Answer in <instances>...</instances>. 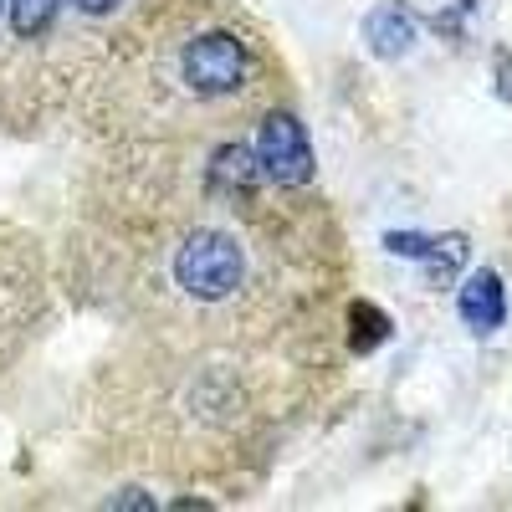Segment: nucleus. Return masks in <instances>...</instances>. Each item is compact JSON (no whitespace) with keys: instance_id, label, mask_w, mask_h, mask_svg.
<instances>
[{"instance_id":"nucleus-1","label":"nucleus","mask_w":512,"mask_h":512,"mask_svg":"<svg viewBox=\"0 0 512 512\" xmlns=\"http://www.w3.org/2000/svg\"><path fill=\"white\" fill-rule=\"evenodd\" d=\"M169 277L190 303L221 308L246 287V246L226 226H195L169 256Z\"/></svg>"},{"instance_id":"nucleus-2","label":"nucleus","mask_w":512,"mask_h":512,"mask_svg":"<svg viewBox=\"0 0 512 512\" xmlns=\"http://www.w3.org/2000/svg\"><path fill=\"white\" fill-rule=\"evenodd\" d=\"M180 77L195 98H236L251 77V52L246 41L226 26H210L185 41L180 52Z\"/></svg>"},{"instance_id":"nucleus-3","label":"nucleus","mask_w":512,"mask_h":512,"mask_svg":"<svg viewBox=\"0 0 512 512\" xmlns=\"http://www.w3.org/2000/svg\"><path fill=\"white\" fill-rule=\"evenodd\" d=\"M256 164H262V175L282 190H297L313 180V144H308V128L297 123V113L287 108H272L256 128Z\"/></svg>"},{"instance_id":"nucleus-4","label":"nucleus","mask_w":512,"mask_h":512,"mask_svg":"<svg viewBox=\"0 0 512 512\" xmlns=\"http://www.w3.org/2000/svg\"><path fill=\"white\" fill-rule=\"evenodd\" d=\"M456 313H461V323L472 328V333L502 328L507 323V287H502V277L492 267L472 272V277H466V287L456 292Z\"/></svg>"},{"instance_id":"nucleus-5","label":"nucleus","mask_w":512,"mask_h":512,"mask_svg":"<svg viewBox=\"0 0 512 512\" xmlns=\"http://www.w3.org/2000/svg\"><path fill=\"white\" fill-rule=\"evenodd\" d=\"M384 246H390V251H400V256H415V262L420 267H431V277H451L461 262H466V251H472V241H466V236H405V231H390V236H384Z\"/></svg>"},{"instance_id":"nucleus-6","label":"nucleus","mask_w":512,"mask_h":512,"mask_svg":"<svg viewBox=\"0 0 512 512\" xmlns=\"http://www.w3.org/2000/svg\"><path fill=\"white\" fill-rule=\"evenodd\" d=\"M364 41H369L374 57L395 62V57H405V52L415 47V16H410L405 6H379V11H369V21H364Z\"/></svg>"},{"instance_id":"nucleus-7","label":"nucleus","mask_w":512,"mask_h":512,"mask_svg":"<svg viewBox=\"0 0 512 512\" xmlns=\"http://www.w3.org/2000/svg\"><path fill=\"white\" fill-rule=\"evenodd\" d=\"M256 149L251 144H221L216 154H210V164H205V180L216 185L221 195H246L251 185H256Z\"/></svg>"},{"instance_id":"nucleus-8","label":"nucleus","mask_w":512,"mask_h":512,"mask_svg":"<svg viewBox=\"0 0 512 512\" xmlns=\"http://www.w3.org/2000/svg\"><path fill=\"white\" fill-rule=\"evenodd\" d=\"M57 6H62V0H6L16 36H41V31L57 21Z\"/></svg>"},{"instance_id":"nucleus-9","label":"nucleus","mask_w":512,"mask_h":512,"mask_svg":"<svg viewBox=\"0 0 512 512\" xmlns=\"http://www.w3.org/2000/svg\"><path fill=\"white\" fill-rule=\"evenodd\" d=\"M384 338H390V318H384L374 303H354V338H349V344L364 354V349L384 344Z\"/></svg>"},{"instance_id":"nucleus-10","label":"nucleus","mask_w":512,"mask_h":512,"mask_svg":"<svg viewBox=\"0 0 512 512\" xmlns=\"http://www.w3.org/2000/svg\"><path fill=\"white\" fill-rule=\"evenodd\" d=\"M492 88L502 103H512V52H497V67H492Z\"/></svg>"},{"instance_id":"nucleus-11","label":"nucleus","mask_w":512,"mask_h":512,"mask_svg":"<svg viewBox=\"0 0 512 512\" xmlns=\"http://www.w3.org/2000/svg\"><path fill=\"white\" fill-rule=\"evenodd\" d=\"M77 6V16H88V21H103V16H113L123 0H72Z\"/></svg>"},{"instance_id":"nucleus-12","label":"nucleus","mask_w":512,"mask_h":512,"mask_svg":"<svg viewBox=\"0 0 512 512\" xmlns=\"http://www.w3.org/2000/svg\"><path fill=\"white\" fill-rule=\"evenodd\" d=\"M0 16H6V0H0Z\"/></svg>"}]
</instances>
